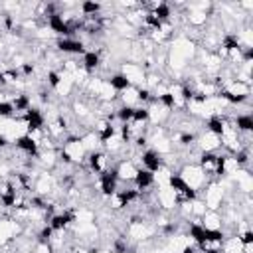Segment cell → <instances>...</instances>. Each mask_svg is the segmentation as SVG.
<instances>
[{"label": "cell", "mask_w": 253, "mask_h": 253, "mask_svg": "<svg viewBox=\"0 0 253 253\" xmlns=\"http://www.w3.org/2000/svg\"><path fill=\"white\" fill-rule=\"evenodd\" d=\"M235 184V190L239 194H251L253 192V176H251V170L247 168H239L233 176H229Z\"/></svg>", "instance_id": "cell-10"}, {"label": "cell", "mask_w": 253, "mask_h": 253, "mask_svg": "<svg viewBox=\"0 0 253 253\" xmlns=\"http://www.w3.org/2000/svg\"><path fill=\"white\" fill-rule=\"evenodd\" d=\"M117 101L121 107H126V109H134V107H142L140 105V99H138V89L136 87H126L123 91H119L117 95Z\"/></svg>", "instance_id": "cell-12"}, {"label": "cell", "mask_w": 253, "mask_h": 253, "mask_svg": "<svg viewBox=\"0 0 253 253\" xmlns=\"http://www.w3.org/2000/svg\"><path fill=\"white\" fill-rule=\"evenodd\" d=\"M32 253H53L51 251V247L45 243V241H36V245H34V251Z\"/></svg>", "instance_id": "cell-16"}, {"label": "cell", "mask_w": 253, "mask_h": 253, "mask_svg": "<svg viewBox=\"0 0 253 253\" xmlns=\"http://www.w3.org/2000/svg\"><path fill=\"white\" fill-rule=\"evenodd\" d=\"M198 198L204 200V204H206L208 210L219 211V208L223 206V200H225V190L221 188V184H219L217 180H215V182H208V184L204 186V190L200 192Z\"/></svg>", "instance_id": "cell-3"}, {"label": "cell", "mask_w": 253, "mask_h": 253, "mask_svg": "<svg viewBox=\"0 0 253 253\" xmlns=\"http://www.w3.org/2000/svg\"><path fill=\"white\" fill-rule=\"evenodd\" d=\"M176 176H178L196 196H200V192H202L204 186L208 184V178H206V174L202 172V168H200L198 164H182V166L178 168Z\"/></svg>", "instance_id": "cell-1"}, {"label": "cell", "mask_w": 253, "mask_h": 253, "mask_svg": "<svg viewBox=\"0 0 253 253\" xmlns=\"http://www.w3.org/2000/svg\"><path fill=\"white\" fill-rule=\"evenodd\" d=\"M73 91H75V83H73V77H71L69 73H63V71H59V81L53 85L51 93H53V95H57L59 99H69V97L73 95Z\"/></svg>", "instance_id": "cell-9"}, {"label": "cell", "mask_w": 253, "mask_h": 253, "mask_svg": "<svg viewBox=\"0 0 253 253\" xmlns=\"http://www.w3.org/2000/svg\"><path fill=\"white\" fill-rule=\"evenodd\" d=\"M144 109H146L148 125H152V126H164L172 117V109L156 99H152L148 105H144Z\"/></svg>", "instance_id": "cell-4"}, {"label": "cell", "mask_w": 253, "mask_h": 253, "mask_svg": "<svg viewBox=\"0 0 253 253\" xmlns=\"http://www.w3.org/2000/svg\"><path fill=\"white\" fill-rule=\"evenodd\" d=\"M119 73L126 79V83H128L130 87H136V89L144 87L146 71L142 69V65H138V63H130V61H123V63L119 65Z\"/></svg>", "instance_id": "cell-5"}, {"label": "cell", "mask_w": 253, "mask_h": 253, "mask_svg": "<svg viewBox=\"0 0 253 253\" xmlns=\"http://www.w3.org/2000/svg\"><path fill=\"white\" fill-rule=\"evenodd\" d=\"M81 144H83V148L87 150V154L97 152V150H101V148H103L101 138H99V136H97L93 130H87V132L81 136Z\"/></svg>", "instance_id": "cell-14"}, {"label": "cell", "mask_w": 253, "mask_h": 253, "mask_svg": "<svg viewBox=\"0 0 253 253\" xmlns=\"http://www.w3.org/2000/svg\"><path fill=\"white\" fill-rule=\"evenodd\" d=\"M57 150H59V158H63L65 162H69L73 166H83L85 160H87V150L83 148L81 138L69 136L61 142V146Z\"/></svg>", "instance_id": "cell-2"}, {"label": "cell", "mask_w": 253, "mask_h": 253, "mask_svg": "<svg viewBox=\"0 0 253 253\" xmlns=\"http://www.w3.org/2000/svg\"><path fill=\"white\" fill-rule=\"evenodd\" d=\"M117 89L109 83V81H103L101 83V89L97 93V101H117Z\"/></svg>", "instance_id": "cell-15"}, {"label": "cell", "mask_w": 253, "mask_h": 253, "mask_svg": "<svg viewBox=\"0 0 253 253\" xmlns=\"http://www.w3.org/2000/svg\"><path fill=\"white\" fill-rule=\"evenodd\" d=\"M156 204H158V208L164 210V211H176L178 200H176V194H174V190L170 188V184L156 188Z\"/></svg>", "instance_id": "cell-8"}, {"label": "cell", "mask_w": 253, "mask_h": 253, "mask_svg": "<svg viewBox=\"0 0 253 253\" xmlns=\"http://www.w3.org/2000/svg\"><path fill=\"white\" fill-rule=\"evenodd\" d=\"M138 170H140V168H138L132 160H128V158L119 160V162L115 164V168H113L117 180H119V182H125V184H132L134 178H136V174H138Z\"/></svg>", "instance_id": "cell-7"}, {"label": "cell", "mask_w": 253, "mask_h": 253, "mask_svg": "<svg viewBox=\"0 0 253 253\" xmlns=\"http://www.w3.org/2000/svg\"><path fill=\"white\" fill-rule=\"evenodd\" d=\"M196 146L202 154H211V152H219L221 148V140L217 134L210 132V130H200V134L196 136Z\"/></svg>", "instance_id": "cell-6"}, {"label": "cell", "mask_w": 253, "mask_h": 253, "mask_svg": "<svg viewBox=\"0 0 253 253\" xmlns=\"http://www.w3.org/2000/svg\"><path fill=\"white\" fill-rule=\"evenodd\" d=\"M172 176H176V174H174L166 164H160V166L152 172V182H154L156 188H160V186H168L170 180H172Z\"/></svg>", "instance_id": "cell-13"}, {"label": "cell", "mask_w": 253, "mask_h": 253, "mask_svg": "<svg viewBox=\"0 0 253 253\" xmlns=\"http://www.w3.org/2000/svg\"><path fill=\"white\" fill-rule=\"evenodd\" d=\"M221 223H223L221 213L215 211V210H208V211L200 217V227H202L206 233H217V231H221Z\"/></svg>", "instance_id": "cell-11"}]
</instances>
